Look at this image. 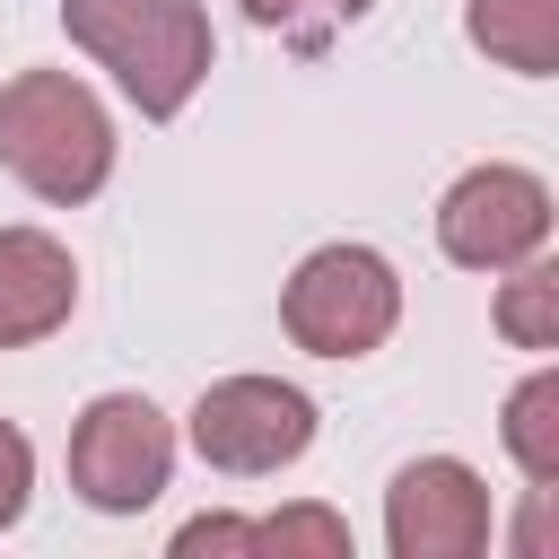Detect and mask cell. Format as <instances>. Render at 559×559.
Listing matches in <instances>:
<instances>
[{
	"label": "cell",
	"instance_id": "2",
	"mask_svg": "<svg viewBox=\"0 0 559 559\" xmlns=\"http://www.w3.org/2000/svg\"><path fill=\"white\" fill-rule=\"evenodd\" d=\"M0 166L35 192V201H96L114 175V114L96 105L87 79L70 70H17L0 87Z\"/></svg>",
	"mask_w": 559,
	"mask_h": 559
},
{
	"label": "cell",
	"instance_id": "7",
	"mask_svg": "<svg viewBox=\"0 0 559 559\" xmlns=\"http://www.w3.org/2000/svg\"><path fill=\"white\" fill-rule=\"evenodd\" d=\"M498 533V507H489V480L454 454H419L393 472L384 489V542L393 559H480Z\"/></svg>",
	"mask_w": 559,
	"mask_h": 559
},
{
	"label": "cell",
	"instance_id": "4",
	"mask_svg": "<svg viewBox=\"0 0 559 559\" xmlns=\"http://www.w3.org/2000/svg\"><path fill=\"white\" fill-rule=\"evenodd\" d=\"M175 480V428L148 393H96L70 428V489L96 515H140Z\"/></svg>",
	"mask_w": 559,
	"mask_h": 559
},
{
	"label": "cell",
	"instance_id": "9",
	"mask_svg": "<svg viewBox=\"0 0 559 559\" xmlns=\"http://www.w3.org/2000/svg\"><path fill=\"white\" fill-rule=\"evenodd\" d=\"M463 35L515 79H550L559 70V0H472Z\"/></svg>",
	"mask_w": 559,
	"mask_h": 559
},
{
	"label": "cell",
	"instance_id": "10",
	"mask_svg": "<svg viewBox=\"0 0 559 559\" xmlns=\"http://www.w3.org/2000/svg\"><path fill=\"white\" fill-rule=\"evenodd\" d=\"M507 454L533 489H559V376H524L507 393Z\"/></svg>",
	"mask_w": 559,
	"mask_h": 559
},
{
	"label": "cell",
	"instance_id": "15",
	"mask_svg": "<svg viewBox=\"0 0 559 559\" xmlns=\"http://www.w3.org/2000/svg\"><path fill=\"white\" fill-rule=\"evenodd\" d=\"M245 542H253V524H245V515H192V524L175 533V559H201V550H218V559H227V550H245Z\"/></svg>",
	"mask_w": 559,
	"mask_h": 559
},
{
	"label": "cell",
	"instance_id": "8",
	"mask_svg": "<svg viewBox=\"0 0 559 559\" xmlns=\"http://www.w3.org/2000/svg\"><path fill=\"white\" fill-rule=\"evenodd\" d=\"M79 306V262L44 227H0V349H26L61 332Z\"/></svg>",
	"mask_w": 559,
	"mask_h": 559
},
{
	"label": "cell",
	"instance_id": "11",
	"mask_svg": "<svg viewBox=\"0 0 559 559\" xmlns=\"http://www.w3.org/2000/svg\"><path fill=\"white\" fill-rule=\"evenodd\" d=\"M498 332L515 349H559V271L515 262V280L498 288Z\"/></svg>",
	"mask_w": 559,
	"mask_h": 559
},
{
	"label": "cell",
	"instance_id": "3",
	"mask_svg": "<svg viewBox=\"0 0 559 559\" xmlns=\"http://www.w3.org/2000/svg\"><path fill=\"white\" fill-rule=\"evenodd\" d=\"M280 323L314 358H367L402 323V280L376 245H314L280 288Z\"/></svg>",
	"mask_w": 559,
	"mask_h": 559
},
{
	"label": "cell",
	"instance_id": "12",
	"mask_svg": "<svg viewBox=\"0 0 559 559\" xmlns=\"http://www.w3.org/2000/svg\"><path fill=\"white\" fill-rule=\"evenodd\" d=\"M245 550H314V559H349V524L332 507H288V515H262Z\"/></svg>",
	"mask_w": 559,
	"mask_h": 559
},
{
	"label": "cell",
	"instance_id": "6",
	"mask_svg": "<svg viewBox=\"0 0 559 559\" xmlns=\"http://www.w3.org/2000/svg\"><path fill=\"white\" fill-rule=\"evenodd\" d=\"M437 245L463 271H515L550 245V183L524 166H472L437 201Z\"/></svg>",
	"mask_w": 559,
	"mask_h": 559
},
{
	"label": "cell",
	"instance_id": "13",
	"mask_svg": "<svg viewBox=\"0 0 559 559\" xmlns=\"http://www.w3.org/2000/svg\"><path fill=\"white\" fill-rule=\"evenodd\" d=\"M367 9H376V0H245V17L271 26V35H288V44H323L332 26L367 17Z\"/></svg>",
	"mask_w": 559,
	"mask_h": 559
},
{
	"label": "cell",
	"instance_id": "14",
	"mask_svg": "<svg viewBox=\"0 0 559 559\" xmlns=\"http://www.w3.org/2000/svg\"><path fill=\"white\" fill-rule=\"evenodd\" d=\"M26 498H35V445L17 419H0V533L26 515Z\"/></svg>",
	"mask_w": 559,
	"mask_h": 559
},
{
	"label": "cell",
	"instance_id": "1",
	"mask_svg": "<svg viewBox=\"0 0 559 559\" xmlns=\"http://www.w3.org/2000/svg\"><path fill=\"white\" fill-rule=\"evenodd\" d=\"M61 26L96 70H114V87L148 122H175L218 61L201 0H61Z\"/></svg>",
	"mask_w": 559,
	"mask_h": 559
},
{
	"label": "cell",
	"instance_id": "5",
	"mask_svg": "<svg viewBox=\"0 0 559 559\" xmlns=\"http://www.w3.org/2000/svg\"><path fill=\"white\" fill-rule=\"evenodd\" d=\"M314 445V402L280 376H218L201 402H192V454L227 480H262V472H288L297 454Z\"/></svg>",
	"mask_w": 559,
	"mask_h": 559
}]
</instances>
